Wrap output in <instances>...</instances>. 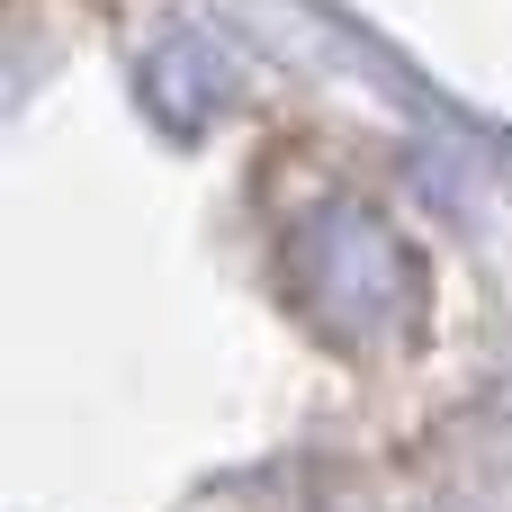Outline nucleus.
<instances>
[{
    "label": "nucleus",
    "instance_id": "obj_1",
    "mask_svg": "<svg viewBox=\"0 0 512 512\" xmlns=\"http://www.w3.org/2000/svg\"><path fill=\"white\" fill-rule=\"evenodd\" d=\"M288 306L342 351H396L423 324V261L369 198H324L279 243Z\"/></svg>",
    "mask_w": 512,
    "mask_h": 512
},
{
    "label": "nucleus",
    "instance_id": "obj_2",
    "mask_svg": "<svg viewBox=\"0 0 512 512\" xmlns=\"http://www.w3.org/2000/svg\"><path fill=\"white\" fill-rule=\"evenodd\" d=\"M144 90H153V108H162L171 126H198V117L225 99V63L207 54V36H162L153 63H144Z\"/></svg>",
    "mask_w": 512,
    "mask_h": 512
}]
</instances>
